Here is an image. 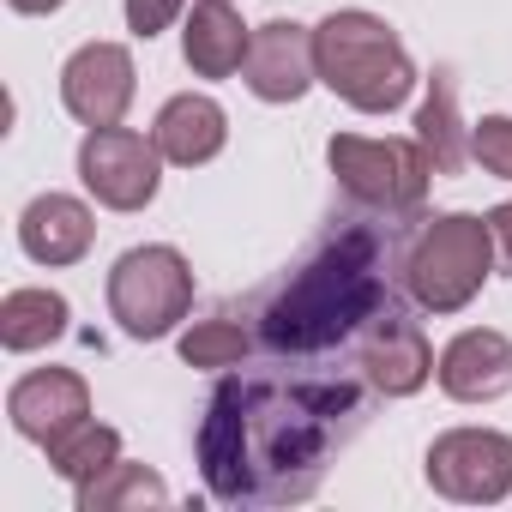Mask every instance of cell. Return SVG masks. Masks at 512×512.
<instances>
[{"label":"cell","mask_w":512,"mask_h":512,"mask_svg":"<svg viewBox=\"0 0 512 512\" xmlns=\"http://www.w3.org/2000/svg\"><path fill=\"white\" fill-rule=\"evenodd\" d=\"M362 416L368 398L350 374H229L199 422V476L223 506L308 500Z\"/></svg>","instance_id":"obj_1"},{"label":"cell","mask_w":512,"mask_h":512,"mask_svg":"<svg viewBox=\"0 0 512 512\" xmlns=\"http://www.w3.org/2000/svg\"><path fill=\"white\" fill-rule=\"evenodd\" d=\"M380 308H392L386 241L368 223H344L260 302V344L272 356H326L362 338Z\"/></svg>","instance_id":"obj_2"},{"label":"cell","mask_w":512,"mask_h":512,"mask_svg":"<svg viewBox=\"0 0 512 512\" xmlns=\"http://www.w3.org/2000/svg\"><path fill=\"white\" fill-rule=\"evenodd\" d=\"M314 67H320V85L338 91L362 115H392L416 91L410 49L398 43V31L386 19H374L362 7L314 25Z\"/></svg>","instance_id":"obj_3"},{"label":"cell","mask_w":512,"mask_h":512,"mask_svg":"<svg viewBox=\"0 0 512 512\" xmlns=\"http://www.w3.org/2000/svg\"><path fill=\"white\" fill-rule=\"evenodd\" d=\"M494 272V235L488 217L470 211H440L416 229V241L404 247V290L416 308L428 314H458L476 302L482 278Z\"/></svg>","instance_id":"obj_4"},{"label":"cell","mask_w":512,"mask_h":512,"mask_svg":"<svg viewBox=\"0 0 512 512\" xmlns=\"http://www.w3.org/2000/svg\"><path fill=\"white\" fill-rule=\"evenodd\" d=\"M326 157H332L338 187H344L356 205H368V211L410 217V211H422V199H428L434 163H428V151H422L416 139H362V133H338V139L326 145Z\"/></svg>","instance_id":"obj_5"},{"label":"cell","mask_w":512,"mask_h":512,"mask_svg":"<svg viewBox=\"0 0 512 512\" xmlns=\"http://www.w3.org/2000/svg\"><path fill=\"white\" fill-rule=\"evenodd\" d=\"M193 308V266L175 247H127L109 272V314L127 338H169Z\"/></svg>","instance_id":"obj_6"},{"label":"cell","mask_w":512,"mask_h":512,"mask_svg":"<svg viewBox=\"0 0 512 512\" xmlns=\"http://www.w3.org/2000/svg\"><path fill=\"white\" fill-rule=\"evenodd\" d=\"M79 181L109 211H145L163 181V151L133 127H91L79 145Z\"/></svg>","instance_id":"obj_7"},{"label":"cell","mask_w":512,"mask_h":512,"mask_svg":"<svg viewBox=\"0 0 512 512\" xmlns=\"http://www.w3.org/2000/svg\"><path fill=\"white\" fill-rule=\"evenodd\" d=\"M428 488L458 506H494L512 494V434L452 428L428 446Z\"/></svg>","instance_id":"obj_8"},{"label":"cell","mask_w":512,"mask_h":512,"mask_svg":"<svg viewBox=\"0 0 512 512\" xmlns=\"http://www.w3.org/2000/svg\"><path fill=\"white\" fill-rule=\"evenodd\" d=\"M356 362H362V380H368L374 392H386V398H410V392H422L428 374H434V350H428L422 326H416L398 302L380 308V314L362 326Z\"/></svg>","instance_id":"obj_9"},{"label":"cell","mask_w":512,"mask_h":512,"mask_svg":"<svg viewBox=\"0 0 512 512\" xmlns=\"http://www.w3.org/2000/svg\"><path fill=\"white\" fill-rule=\"evenodd\" d=\"M133 55L121 43H85L67 67H61V103L73 121L85 127H121L127 103H133Z\"/></svg>","instance_id":"obj_10"},{"label":"cell","mask_w":512,"mask_h":512,"mask_svg":"<svg viewBox=\"0 0 512 512\" xmlns=\"http://www.w3.org/2000/svg\"><path fill=\"white\" fill-rule=\"evenodd\" d=\"M241 79H247V91L260 97V103H296L320 79V67H314V31L296 25V19L260 25V31H253V43H247Z\"/></svg>","instance_id":"obj_11"},{"label":"cell","mask_w":512,"mask_h":512,"mask_svg":"<svg viewBox=\"0 0 512 512\" xmlns=\"http://www.w3.org/2000/svg\"><path fill=\"white\" fill-rule=\"evenodd\" d=\"M7 416L25 440L49 446V440H61L67 428H79L91 416V386L73 368H37L7 392Z\"/></svg>","instance_id":"obj_12"},{"label":"cell","mask_w":512,"mask_h":512,"mask_svg":"<svg viewBox=\"0 0 512 512\" xmlns=\"http://www.w3.org/2000/svg\"><path fill=\"white\" fill-rule=\"evenodd\" d=\"M440 392L458 398V404H494L512 392V338L506 332H488V326H470L458 332L446 350H440Z\"/></svg>","instance_id":"obj_13"},{"label":"cell","mask_w":512,"mask_h":512,"mask_svg":"<svg viewBox=\"0 0 512 512\" xmlns=\"http://www.w3.org/2000/svg\"><path fill=\"white\" fill-rule=\"evenodd\" d=\"M19 241H25V253L37 266H79L91 253V241H97V217L73 193H43V199L25 205Z\"/></svg>","instance_id":"obj_14"},{"label":"cell","mask_w":512,"mask_h":512,"mask_svg":"<svg viewBox=\"0 0 512 512\" xmlns=\"http://www.w3.org/2000/svg\"><path fill=\"white\" fill-rule=\"evenodd\" d=\"M151 139H157L163 163H175V169H199V163H211V157L223 151V139H229V115H223L205 91H181V97L163 103Z\"/></svg>","instance_id":"obj_15"},{"label":"cell","mask_w":512,"mask_h":512,"mask_svg":"<svg viewBox=\"0 0 512 512\" xmlns=\"http://www.w3.org/2000/svg\"><path fill=\"white\" fill-rule=\"evenodd\" d=\"M247 43H253V31L241 25V13L229 7V0H199V7L187 13L181 55H187V67H193L199 79H229V73H241Z\"/></svg>","instance_id":"obj_16"},{"label":"cell","mask_w":512,"mask_h":512,"mask_svg":"<svg viewBox=\"0 0 512 512\" xmlns=\"http://www.w3.org/2000/svg\"><path fill=\"white\" fill-rule=\"evenodd\" d=\"M416 145L428 151L434 175H458L464 163H476V157H470V127L458 121L452 67H440V73L428 79V97H422V109H416Z\"/></svg>","instance_id":"obj_17"},{"label":"cell","mask_w":512,"mask_h":512,"mask_svg":"<svg viewBox=\"0 0 512 512\" xmlns=\"http://www.w3.org/2000/svg\"><path fill=\"white\" fill-rule=\"evenodd\" d=\"M67 332V302L55 290H7L0 302V344L7 350H43Z\"/></svg>","instance_id":"obj_18"},{"label":"cell","mask_w":512,"mask_h":512,"mask_svg":"<svg viewBox=\"0 0 512 512\" xmlns=\"http://www.w3.org/2000/svg\"><path fill=\"white\" fill-rule=\"evenodd\" d=\"M115 458H121V434H115L109 422H91V416H85L79 428H67L61 440H49V464H55V476L73 482V488L97 482Z\"/></svg>","instance_id":"obj_19"},{"label":"cell","mask_w":512,"mask_h":512,"mask_svg":"<svg viewBox=\"0 0 512 512\" xmlns=\"http://www.w3.org/2000/svg\"><path fill=\"white\" fill-rule=\"evenodd\" d=\"M79 494V512H115V506H163L169 500V488H163V476L157 470H145V464H127V458H115L97 482H85V488H73Z\"/></svg>","instance_id":"obj_20"},{"label":"cell","mask_w":512,"mask_h":512,"mask_svg":"<svg viewBox=\"0 0 512 512\" xmlns=\"http://www.w3.org/2000/svg\"><path fill=\"white\" fill-rule=\"evenodd\" d=\"M247 356V332L235 326V320H193L187 332H181V362L187 368H235Z\"/></svg>","instance_id":"obj_21"},{"label":"cell","mask_w":512,"mask_h":512,"mask_svg":"<svg viewBox=\"0 0 512 512\" xmlns=\"http://www.w3.org/2000/svg\"><path fill=\"white\" fill-rule=\"evenodd\" d=\"M470 157H476L488 175L512 181V115H482V121L470 127Z\"/></svg>","instance_id":"obj_22"},{"label":"cell","mask_w":512,"mask_h":512,"mask_svg":"<svg viewBox=\"0 0 512 512\" xmlns=\"http://www.w3.org/2000/svg\"><path fill=\"white\" fill-rule=\"evenodd\" d=\"M169 19H181V0H127V31L145 43L157 31H169Z\"/></svg>","instance_id":"obj_23"},{"label":"cell","mask_w":512,"mask_h":512,"mask_svg":"<svg viewBox=\"0 0 512 512\" xmlns=\"http://www.w3.org/2000/svg\"><path fill=\"white\" fill-rule=\"evenodd\" d=\"M488 235H494V266L512 278V199L488 211Z\"/></svg>","instance_id":"obj_24"},{"label":"cell","mask_w":512,"mask_h":512,"mask_svg":"<svg viewBox=\"0 0 512 512\" xmlns=\"http://www.w3.org/2000/svg\"><path fill=\"white\" fill-rule=\"evenodd\" d=\"M7 7H13V13H55L61 0H7Z\"/></svg>","instance_id":"obj_25"}]
</instances>
